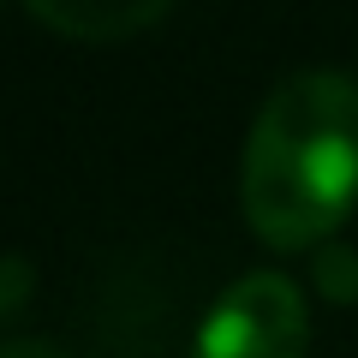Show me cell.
<instances>
[{
	"mask_svg": "<svg viewBox=\"0 0 358 358\" xmlns=\"http://www.w3.org/2000/svg\"><path fill=\"white\" fill-rule=\"evenodd\" d=\"M358 197V78L305 66L268 90L245 138V215L275 245H310Z\"/></svg>",
	"mask_w": 358,
	"mask_h": 358,
	"instance_id": "6da1fadb",
	"label": "cell"
},
{
	"mask_svg": "<svg viewBox=\"0 0 358 358\" xmlns=\"http://www.w3.org/2000/svg\"><path fill=\"white\" fill-rule=\"evenodd\" d=\"M310 310L293 275L251 268L209 305L192 358H305Z\"/></svg>",
	"mask_w": 358,
	"mask_h": 358,
	"instance_id": "7a4b0ae2",
	"label": "cell"
},
{
	"mask_svg": "<svg viewBox=\"0 0 358 358\" xmlns=\"http://www.w3.org/2000/svg\"><path fill=\"white\" fill-rule=\"evenodd\" d=\"M30 13H36L42 24L66 30V36L114 42V36H131V30L155 24L167 6H162V0H36Z\"/></svg>",
	"mask_w": 358,
	"mask_h": 358,
	"instance_id": "3957f363",
	"label": "cell"
},
{
	"mask_svg": "<svg viewBox=\"0 0 358 358\" xmlns=\"http://www.w3.org/2000/svg\"><path fill=\"white\" fill-rule=\"evenodd\" d=\"M317 275H322V287H329L334 299L358 293V257L346 251V245H322L317 251Z\"/></svg>",
	"mask_w": 358,
	"mask_h": 358,
	"instance_id": "277c9868",
	"label": "cell"
},
{
	"mask_svg": "<svg viewBox=\"0 0 358 358\" xmlns=\"http://www.w3.org/2000/svg\"><path fill=\"white\" fill-rule=\"evenodd\" d=\"M24 293H30V263L18 251H6L0 257V317H6L13 305H24Z\"/></svg>",
	"mask_w": 358,
	"mask_h": 358,
	"instance_id": "5b68a950",
	"label": "cell"
},
{
	"mask_svg": "<svg viewBox=\"0 0 358 358\" xmlns=\"http://www.w3.org/2000/svg\"><path fill=\"white\" fill-rule=\"evenodd\" d=\"M0 358H66L54 341H30V334H6L0 341Z\"/></svg>",
	"mask_w": 358,
	"mask_h": 358,
	"instance_id": "8992f818",
	"label": "cell"
}]
</instances>
